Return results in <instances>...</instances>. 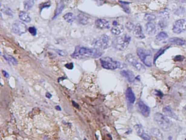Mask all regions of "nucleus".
I'll return each mask as SVG.
<instances>
[{"instance_id": "nucleus-26", "label": "nucleus", "mask_w": 186, "mask_h": 140, "mask_svg": "<svg viewBox=\"0 0 186 140\" xmlns=\"http://www.w3.org/2000/svg\"><path fill=\"white\" fill-rule=\"evenodd\" d=\"M64 19L68 22H72L74 20V16L72 13H68L64 16Z\"/></svg>"}, {"instance_id": "nucleus-14", "label": "nucleus", "mask_w": 186, "mask_h": 140, "mask_svg": "<svg viewBox=\"0 0 186 140\" xmlns=\"http://www.w3.org/2000/svg\"><path fill=\"white\" fill-rule=\"evenodd\" d=\"M146 31L147 34L149 35H155L156 32V26L155 23L151 22H147V24L145 26Z\"/></svg>"}, {"instance_id": "nucleus-4", "label": "nucleus", "mask_w": 186, "mask_h": 140, "mask_svg": "<svg viewBox=\"0 0 186 140\" xmlns=\"http://www.w3.org/2000/svg\"><path fill=\"white\" fill-rule=\"evenodd\" d=\"M100 61L102 66L107 70H115L123 67V65L121 62L108 56L101 58Z\"/></svg>"}, {"instance_id": "nucleus-23", "label": "nucleus", "mask_w": 186, "mask_h": 140, "mask_svg": "<svg viewBox=\"0 0 186 140\" xmlns=\"http://www.w3.org/2000/svg\"><path fill=\"white\" fill-rule=\"evenodd\" d=\"M77 19H78V21L79 23H80L81 24H83V25H85L88 22L89 18H88V17H86V15H85L83 14H80L78 15Z\"/></svg>"}, {"instance_id": "nucleus-7", "label": "nucleus", "mask_w": 186, "mask_h": 140, "mask_svg": "<svg viewBox=\"0 0 186 140\" xmlns=\"http://www.w3.org/2000/svg\"><path fill=\"white\" fill-rule=\"evenodd\" d=\"M126 60L129 64L135 67L136 70L140 72L145 71V67L142 63L138 60L136 57L132 54H128L126 56Z\"/></svg>"}, {"instance_id": "nucleus-31", "label": "nucleus", "mask_w": 186, "mask_h": 140, "mask_svg": "<svg viewBox=\"0 0 186 140\" xmlns=\"http://www.w3.org/2000/svg\"><path fill=\"white\" fill-rule=\"evenodd\" d=\"M119 2L122 3V4H121V6H122V8L123 9V10H124V11H125L127 13L129 14V13H130L129 8L128 7H127V6H126V5H127V4H128V3H127V2H122V1H119Z\"/></svg>"}, {"instance_id": "nucleus-28", "label": "nucleus", "mask_w": 186, "mask_h": 140, "mask_svg": "<svg viewBox=\"0 0 186 140\" xmlns=\"http://www.w3.org/2000/svg\"><path fill=\"white\" fill-rule=\"evenodd\" d=\"M156 16L154 14H150V13H147V14H145L144 17L145 20L147 21L148 22H152L153 20L156 19Z\"/></svg>"}, {"instance_id": "nucleus-32", "label": "nucleus", "mask_w": 186, "mask_h": 140, "mask_svg": "<svg viewBox=\"0 0 186 140\" xmlns=\"http://www.w3.org/2000/svg\"><path fill=\"white\" fill-rule=\"evenodd\" d=\"M28 31L32 36H36L37 35V29L34 26H31L28 28Z\"/></svg>"}, {"instance_id": "nucleus-3", "label": "nucleus", "mask_w": 186, "mask_h": 140, "mask_svg": "<svg viewBox=\"0 0 186 140\" xmlns=\"http://www.w3.org/2000/svg\"><path fill=\"white\" fill-rule=\"evenodd\" d=\"M154 121L162 130L165 132L169 131L171 128V122L164 115L156 113L154 115Z\"/></svg>"}, {"instance_id": "nucleus-20", "label": "nucleus", "mask_w": 186, "mask_h": 140, "mask_svg": "<svg viewBox=\"0 0 186 140\" xmlns=\"http://www.w3.org/2000/svg\"><path fill=\"white\" fill-rule=\"evenodd\" d=\"M163 111L165 114V115H167V116H169L170 117L174 118V119H178L177 116L174 113L172 108L170 107V106H167L164 107Z\"/></svg>"}, {"instance_id": "nucleus-16", "label": "nucleus", "mask_w": 186, "mask_h": 140, "mask_svg": "<svg viewBox=\"0 0 186 140\" xmlns=\"http://www.w3.org/2000/svg\"><path fill=\"white\" fill-rule=\"evenodd\" d=\"M151 134L153 136L155 137L158 140H163V135L161 130L158 128H153L151 130Z\"/></svg>"}, {"instance_id": "nucleus-35", "label": "nucleus", "mask_w": 186, "mask_h": 140, "mask_svg": "<svg viewBox=\"0 0 186 140\" xmlns=\"http://www.w3.org/2000/svg\"><path fill=\"white\" fill-rule=\"evenodd\" d=\"M2 73H3V75H4V76H5V77H6V78H8V77L9 74L7 73L6 71H2Z\"/></svg>"}, {"instance_id": "nucleus-29", "label": "nucleus", "mask_w": 186, "mask_h": 140, "mask_svg": "<svg viewBox=\"0 0 186 140\" xmlns=\"http://www.w3.org/2000/svg\"><path fill=\"white\" fill-rule=\"evenodd\" d=\"M4 58L8 61V62H11L12 64L17 65V60H15V58H14L13 56L11 55H4Z\"/></svg>"}, {"instance_id": "nucleus-36", "label": "nucleus", "mask_w": 186, "mask_h": 140, "mask_svg": "<svg viewBox=\"0 0 186 140\" xmlns=\"http://www.w3.org/2000/svg\"><path fill=\"white\" fill-rule=\"evenodd\" d=\"M181 1H186V0H181Z\"/></svg>"}, {"instance_id": "nucleus-27", "label": "nucleus", "mask_w": 186, "mask_h": 140, "mask_svg": "<svg viewBox=\"0 0 186 140\" xmlns=\"http://www.w3.org/2000/svg\"><path fill=\"white\" fill-rule=\"evenodd\" d=\"M169 47V46H166V47H164L163 48H162L160 50H159V51L156 53L155 55V57H154V58H153L154 62L156 61V60L157 59V58H158L159 56H161L162 54H163L164 53V52H165V51L167 50V48H168Z\"/></svg>"}, {"instance_id": "nucleus-24", "label": "nucleus", "mask_w": 186, "mask_h": 140, "mask_svg": "<svg viewBox=\"0 0 186 140\" xmlns=\"http://www.w3.org/2000/svg\"><path fill=\"white\" fill-rule=\"evenodd\" d=\"M35 0H25L24 3V8L26 10H29L30 9L34 3Z\"/></svg>"}, {"instance_id": "nucleus-13", "label": "nucleus", "mask_w": 186, "mask_h": 140, "mask_svg": "<svg viewBox=\"0 0 186 140\" xmlns=\"http://www.w3.org/2000/svg\"><path fill=\"white\" fill-rule=\"evenodd\" d=\"M120 73L121 76H123L127 79V81L131 83L133 82L135 79V76L134 75V73L132 71L130 70H122Z\"/></svg>"}, {"instance_id": "nucleus-10", "label": "nucleus", "mask_w": 186, "mask_h": 140, "mask_svg": "<svg viewBox=\"0 0 186 140\" xmlns=\"http://www.w3.org/2000/svg\"><path fill=\"white\" fill-rule=\"evenodd\" d=\"M137 105H138V109L140 111V112H141V113L144 117H147L150 115V108L147 106L143 101L139 100L137 103Z\"/></svg>"}, {"instance_id": "nucleus-37", "label": "nucleus", "mask_w": 186, "mask_h": 140, "mask_svg": "<svg viewBox=\"0 0 186 140\" xmlns=\"http://www.w3.org/2000/svg\"><path fill=\"white\" fill-rule=\"evenodd\" d=\"M185 140H186V138H185Z\"/></svg>"}, {"instance_id": "nucleus-30", "label": "nucleus", "mask_w": 186, "mask_h": 140, "mask_svg": "<svg viewBox=\"0 0 186 140\" xmlns=\"http://www.w3.org/2000/svg\"><path fill=\"white\" fill-rule=\"evenodd\" d=\"M135 25H134L133 23L131 22H128L126 24V28L129 31H133L134 29L135 28Z\"/></svg>"}, {"instance_id": "nucleus-8", "label": "nucleus", "mask_w": 186, "mask_h": 140, "mask_svg": "<svg viewBox=\"0 0 186 140\" xmlns=\"http://www.w3.org/2000/svg\"><path fill=\"white\" fill-rule=\"evenodd\" d=\"M172 31L175 34H179L186 30V20H176L172 26Z\"/></svg>"}, {"instance_id": "nucleus-11", "label": "nucleus", "mask_w": 186, "mask_h": 140, "mask_svg": "<svg viewBox=\"0 0 186 140\" xmlns=\"http://www.w3.org/2000/svg\"><path fill=\"white\" fill-rule=\"evenodd\" d=\"M133 32L134 36L137 38L143 39L145 37L144 32L142 31V26L139 24H138L135 25V28L133 31Z\"/></svg>"}, {"instance_id": "nucleus-25", "label": "nucleus", "mask_w": 186, "mask_h": 140, "mask_svg": "<svg viewBox=\"0 0 186 140\" xmlns=\"http://www.w3.org/2000/svg\"><path fill=\"white\" fill-rule=\"evenodd\" d=\"M134 128L136 131V134L139 135L140 137H141L142 135L144 134V130L143 129L142 126L140 124H136L134 126Z\"/></svg>"}, {"instance_id": "nucleus-19", "label": "nucleus", "mask_w": 186, "mask_h": 140, "mask_svg": "<svg viewBox=\"0 0 186 140\" xmlns=\"http://www.w3.org/2000/svg\"><path fill=\"white\" fill-rule=\"evenodd\" d=\"M169 42L174 43L175 45H186V41L184 39L178 38V37H172L170 38Z\"/></svg>"}, {"instance_id": "nucleus-15", "label": "nucleus", "mask_w": 186, "mask_h": 140, "mask_svg": "<svg viewBox=\"0 0 186 140\" xmlns=\"http://www.w3.org/2000/svg\"><path fill=\"white\" fill-rule=\"evenodd\" d=\"M126 96L128 102L130 104H133L135 100V97L133 90L130 87L128 88L126 90Z\"/></svg>"}, {"instance_id": "nucleus-22", "label": "nucleus", "mask_w": 186, "mask_h": 140, "mask_svg": "<svg viewBox=\"0 0 186 140\" xmlns=\"http://www.w3.org/2000/svg\"><path fill=\"white\" fill-rule=\"evenodd\" d=\"M168 38V34L164 31H162L161 32H159L156 37V40L158 42H162L167 39Z\"/></svg>"}, {"instance_id": "nucleus-12", "label": "nucleus", "mask_w": 186, "mask_h": 140, "mask_svg": "<svg viewBox=\"0 0 186 140\" xmlns=\"http://www.w3.org/2000/svg\"><path fill=\"white\" fill-rule=\"evenodd\" d=\"M96 25L100 29H108L110 28V24L108 20L104 19H98L95 22Z\"/></svg>"}, {"instance_id": "nucleus-17", "label": "nucleus", "mask_w": 186, "mask_h": 140, "mask_svg": "<svg viewBox=\"0 0 186 140\" xmlns=\"http://www.w3.org/2000/svg\"><path fill=\"white\" fill-rule=\"evenodd\" d=\"M64 2L63 1H60L59 2H58L57 7H56V8L55 12V13H54V15L53 18L55 19L56 17L58 16L59 14L61 13V12L63 11V9L64 8Z\"/></svg>"}, {"instance_id": "nucleus-9", "label": "nucleus", "mask_w": 186, "mask_h": 140, "mask_svg": "<svg viewBox=\"0 0 186 140\" xmlns=\"http://www.w3.org/2000/svg\"><path fill=\"white\" fill-rule=\"evenodd\" d=\"M12 29L15 34L18 35H21L27 31L28 28L24 22L18 21L13 25Z\"/></svg>"}, {"instance_id": "nucleus-33", "label": "nucleus", "mask_w": 186, "mask_h": 140, "mask_svg": "<svg viewBox=\"0 0 186 140\" xmlns=\"http://www.w3.org/2000/svg\"><path fill=\"white\" fill-rule=\"evenodd\" d=\"M142 138L144 140H151V137H150L149 135L147 134V133L145 132L144 134L142 135L141 136Z\"/></svg>"}, {"instance_id": "nucleus-5", "label": "nucleus", "mask_w": 186, "mask_h": 140, "mask_svg": "<svg viewBox=\"0 0 186 140\" xmlns=\"http://www.w3.org/2000/svg\"><path fill=\"white\" fill-rule=\"evenodd\" d=\"M136 53L139 59L146 66L150 67L152 65L153 58L150 52L143 48H138L136 50Z\"/></svg>"}, {"instance_id": "nucleus-1", "label": "nucleus", "mask_w": 186, "mask_h": 140, "mask_svg": "<svg viewBox=\"0 0 186 140\" xmlns=\"http://www.w3.org/2000/svg\"><path fill=\"white\" fill-rule=\"evenodd\" d=\"M103 51L97 48H90L77 46L72 57L77 59L98 58L103 55Z\"/></svg>"}, {"instance_id": "nucleus-6", "label": "nucleus", "mask_w": 186, "mask_h": 140, "mask_svg": "<svg viewBox=\"0 0 186 140\" xmlns=\"http://www.w3.org/2000/svg\"><path fill=\"white\" fill-rule=\"evenodd\" d=\"M92 45L95 47V48H97L100 50L106 49L109 48L111 45V41L110 37L106 35H103L99 37L97 39L95 40L93 42Z\"/></svg>"}, {"instance_id": "nucleus-21", "label": "nucleus", "mask_w": 186, "mask_h": 140, "mask_svg": "<svg viewBox=\"0 0 186 140\" xmlns=\"http://www.w3.org/2000/svg\"><path fill=\"white\" fill-rule=\"evenodd\" d=\"M19 17L20 19L23 22H31V18L29 15L25 12L21 11L20 12Z\"/></svg>"}, {"instance_id": "nucleus-2", "label": "nucleus", "mask_w": 186, "mask_h": 140, "mask_svg": "<svg viewBox=\"0 0 186 140\" xmlns=\"http://www.w3.org/2000/svg\"><path fill=\"white\" fill-rule=\"evenodd\" d=\"M131 37L127 34L117 37L113 41V45L114 48L119 51H125L128 47L131 42Z\"/></svg>"}, {"instance_id": "nucleus-18", "label": "nucleus", "mask_w": 186, "mask_h": 140, "mask_svg": "<svg viewBox=\"0 0 186 140\" xmlns=\"http://www.w3.org/2000/svg\"><path fill=\"white\" fill-rule=\"evenodd\" d=\"M124 30V28L121 25L117 24L112 28L111 30V33L115 35H119Z\"/></svg>"}, {"instance_id": "nucleus-34", "label": "nucleus", "mask_w": 186, "mask_h": 140, "mask_svg": "<svg viewBox=\"0 0 186 140\" xmlns=\"http://www.w3.org/2000/svg\"><path fill=\"white\" fill-rule=\"evenodd\" d=\"M56 52L57 53L60 55H61V56H66V55H67V53L66 52H65L64 51H61V50H56Z\"/></svg>"}]
</instances>
